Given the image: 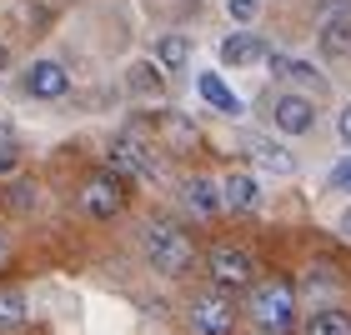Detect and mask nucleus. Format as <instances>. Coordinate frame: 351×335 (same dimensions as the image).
Returning a JSON list of instances; mask_svg holds the SVG:
<instances>
[{
    "label": "nucleus",
    "instance_id": "obj_16",
    "mask_svg": "<svg viewBox=\"0 0 351 335\" xmlns=\"http://www.w3.org/2000/svg\"><path fill=\"white\" fill-rule=\"evenodd\" d=\"M156 60H161L166 70H181L191 60V40L186 36H161V40H156Z\"/></svg>",
    "mask_w": 351,
    "mask_h": 335
},
{
    "label": "nucleus",
    "instance_id": "obj_24",
    "mask_svg": "<svg viewBox=\"0 0 351 335\" xmlns=\"http://www.w3.org/2000/svg\"><path fill=\"white\" fill-rule=\"evenodd\" d=\"M0 66H5V45H0Z\"/></svg>",
    "mask_w": 351,
    "mask_h": 335
},
{
    "label": "nucleus",
    "instance_id": "obj_2",
    "mask_svg": "<svg viewBox=\"0 0 351 335\" xmlns=\"http://www.w3.org/2000/svg\"><path fill=\"white\" fill-rule=\"evenodd\" d=\"M146 255H151V265L161 270V276H181V270L196 260V245H191L186 230L156 220V226H146Z\"/></svg>",
    "mask_w": 351,
    "mask_h": 335
},
{
    "label": "nucleus",
    "instance_id": "obj_19",
    "mask_svg": "<svg viewBox=\"0 0 351 335\" xmlns=\"http://www.w3.org/2000/svg\"><path fill=\"white\" fill-rule=\"evenodd\" d=\"M226 10H231V21H236V25H241V21H251V15H256V10H261V0H231V5H226Z\"/></svg>",
    "mask_w": 351,
    "mask_h": 335
},
{
    "label": "nucleus",
    "instance_id": "obj_20",
    "mask_svg": "<svg viewBox=\"0 0 351 335\" xmlns=\"http://www.w3.org/2000/svg\"><path fill=\"white\" fill-rule=\"evenodd\" d=\"M331 185H337V190H351V155H346L337 170H331Z\"/></svg>",
    "mask_w": 351,
    "mask_h": 335
},
{
    "label": "nucleus",
    "instance_id": "obj_6",
    "mask_svg": "<svg viewBox=\"0 0 351 335\" xmlns=\"http://www.w3.org/2000/svg\"><path fill=\"white\" fill-rule=\"evenodd\" d=\"M21 85H25V95H36V100H60V95L71 90V75H66V66H56V60H36V66L21 75Z\"/></svg>",
    "mask_w": 351,
    "mask_h": 335
},
{
    "label": "nucleus",
    "instance_id": "obj_10",
    "mask_svg": "<svg viewBox=\"0 0 351 335\" xmlns=\"http://www.w3.org/2000/svg\"><path fill=\"white\" fill-rule=\"evenodd\" d=\"M221 200H226V211H256L261 205V190H256V180H251V175H226V180H221Z\"/></svg>",
    "mask_w": 351,
    "mask_h": 335
},
{
    "label": "nucleus",
    "instance_id": "obj_25",
    "mask_svg": "<svg viewBox=\"0 0 351 335\" xmlns=\"http://www.w3.org/2000/svg\"><path fill=\"white\" fill-rule=\"evenodd\" d=\"M0 260H5V241H0Z\"/></svg>",
    "mask_w": 351,
    "mask_h": 335
},
{
    "label": "nucleus",
    "instance_id": "obj_5",
    "mask_svg": "<svg viewBox=\"0 0 351 335\" xmlns=\"http://www.w3.org/2000/svg\"><path fill=\"white\" fill-rule=\"evenodd\" d=\"M110 165H116V175H136V180H151V175H156V155L141 146L136 135H116V140H110Z\"/></svg>",
    "mask_w": 351,
    "mask_h": 335
},
{
    "label": "nucleus",
    "instance_id": "obj_12",
    "mask_svg": "<svg viewBox=\"0 0 351 335\" xmlns=\"http://www.w3.org/2000/svg\"><path fill=\"white\" fill-rule=\"evenodd\" d=\"M221 185L216 180H206V175H191L186 180V211H196V215H216L221 211Z\"/></svg>",
    "mask_w": 351,
    "mask_h": 335
},
{
    "label": "nucleus",
    "instance_id": "obj_18",
    "mask_svg": "<svg viewBox=\"0 0 351 335\" xmlns=\"http://www.w3.org/2000/svg\"><path fill=\"white\" fill-rule=\"evenodd\" d=\"M21 325H25V295L0 291V330H21Z\"/></svg>",
    "mask_w": 351,
    "mask_h": 335
},
{
    "label": "nucleus",
    "instance_id": "obj_23",
    "mask_svg": "<svg viewBox=\"0 0 351 335\" xmlns=\"http://www.w3.org/2000/svg\"><path fill=\"white\" fill-rule=\"evenodd\" d=\"M337 230H341V235H346V241H351V211H346V215L337 220Z\"/></svg>",
    "mask_w": 351,
    "mask_h": 335
},
{
    "label": "nucleus",
    "instance_id": "obj_8",
    "mask_svg": "<svg viewBox=\"0 0 351 335\" xmlns=\"http://www.w3.org/2000/svg\"><path fill=\"white\" fill-rule=\"evenodd\" d=\"M271 120H276V131H286V135H306L311 120H316V105L306 100V95H276Z\"/></svg>",
    "mask_w": 351,
    "mask_h": 335
},
{
    "label": "nucleus",
    "instance_id": "obj_15",
    "mask_svg": "<svg viewBox=\"0 0 351 335\" xmlns=\"http://www.w3.org/2000/svg\"><path fill=\"white\" fill-rule=\"evenodd\" d=\"M322 51L326 55H346L351 51V15H326L322 21Z\"/></svg>",
    "mask_w": 351,
    "mask_h": 335
},
{
    "label": "nucleus",
    "instance_id": "obj_17",
    "mask_svg": "<svg viewBox=\"0 0 351 335\" xmlns=\"http://www.w3.org/2000/svg\"><path fill=\"white\" fill-rule=\"evenodd\" d=\"M306 335H351V315L346 310H316L306 321Z\"/></svg>",
    "mask_w": 351,
    "mask_h": 335
},
{
    "label": "nucleus",
    "instance_id": "obj_4",
    "mask_svg": "<svg viewBox=\"0 0 351 335\" xmlns=\"http://www.w3.org/2000/svg\"><path fill=\"white\" fill-rule=\"evenodd\" d=\"M211 280H216V291H241V285L256 280V260L241 245H216L211 250Z\"/></svg>",
    "mask_w": 351,
    "mask_h": 335
},
{
    "label": "nucleus",
    "instance_id": "obj_9",
    "mask_svg": "<svg viewBox=\"0 0 351 335\" xmlns=\"http://www.w3.org/2000/svg\"><path fill=\"white\" fill-rule=\"evenodd\" d=\"M246 155H251L261 170H271V175H291V170H296V155L281 150L276 140H266V135H246Z\"/></svg>",
    "mask_w": 351,
    "mask_h": 335
},
{
    "label": "nucleus",
    "instance_id": "obj_22",
    "mask_svg": "<svg viewBox=\"0 0 351 335\" xmlns=\"http://www.w3.org/2000/svg\"><path fill=\"white\" fill-rule=\"evenodd\" d=\"M337 131H341V140H346V146H351V105L341 110V125H337Z\"/></svg>",
    "mask_w": 351,
    "mask_h": 335
},
{
    "label": "nucleus",
    "instance_id": "obj_14",
    "mask_svg": "<svg viewBox=\"0 0 351 335\" xmlns=\"http://www.w3.org/2000/svg\"><path fill=\"white\" fill-rule=\"evenodd\" d=\"M196 90H201V95H206V100H211L216 110H226V116H241V100H236V90H231L226 81H221L216 70H206L201 81H196Z\"/></svg>",
    "mask_w": 351,
    "mask_h": 335
},
{
    "label": "nucleus",
    "instance_id": "obj_7",
    "mask_svg": "<svg viewBox=\"0 0 351 335\" xmlns=\"http://www.w3.org/2000/svg\"><path fill=\"white\" fill-rule=\"evenodd\" d=\"M81 205H86V215H95V220L121 215V205H125V196H121V180H116V175H95V180H86V190H81Z\"/></svg>",
    "mask_w": 351,
    "mask_h": 335
},
{
    "label": "nucleus",
    "instance_id": "obj_21",
    "mask_svg": "<svg viewBox=\"0 0 351 335\" xmlns=\"http://www.w3.org/2000/svg\"><path fill=\"white\" fill-rule=\"evenodd\" d=\"M10 165H15V140L0 131V170H10Z\"/></svg>",
    "mask_w": 351,
    "mask_h": 335
},
{
    "label": "nucleus",
    "instance_id": "obj_11",
    "mask_svg": "<svg viewBox=\"0 0 351 335\" xmlns=\"http://www.w3.org/2000/svg\"><path fill=\"white\" fill-rule=\"evenodd\" d=\"M256 60H266V51H261V40L256 36H241V30H236V36H226L221 40V66H256Z\"/></svg>",
    "mask_w": 351,
    "mask_h": 335
},
{
    "label": "nucleus",
    "instance_id": "obj_1",
    "mask_svg": "<svg viewBox=\"0 0 351 335\" xmlns=\"http://www.w3.org/2000/svg\"><path fill=\"white\" fill-rule=\"evenodd\" d=\"M251 321L261 325V335H286L296 325V291L291 280H261L251 285Z\"/></svg>",
    "mask_w": 351,
    "mask_h": 335
},
{
    "label": "nucleus",
    "instance_id": "obj_13",
    "mask_svg": "<svg viewBox=\"0 0 351 335\" xmlns=\"http://www.w3.org/2000/svg\"><path fill=\"white\" fill-rule=\"evenodd\" d=\"M266 66L276 70L281 81H291V85H316V90L326 85V81H322V70L306 66V60H296V55H266Z\"/></svg>",
    "mask_w": 351,
    "mask_h": 335
},
{
    "label": "nucleus",
    "instance_id": "obj_3",
    "mask_svg": "<svg viewBox=\"0 0 351 335\" xmlns=\"http://www.w3.org/2000/svg\"><path fill=\"white\" fill-rule=\"evenodd\" d=\"M231 325H236V306L226 291H206L191 300V330L196 335H231Z\"/></svg>",
    "mask_w": 351,
    "mask_h": 335
}]
</instances>
